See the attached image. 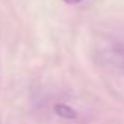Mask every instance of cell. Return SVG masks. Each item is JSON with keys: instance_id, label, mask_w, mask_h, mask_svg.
I'll return each instance as SVG.
<instances>
[{"instance_id": "6da1fadb", "label": "cell", "mask_w": 124, "mask_h": 124, "mask_svg": "<svg viewBox=\"0 0 124 124\" xmlns=\"http://www.w3.org/2000/svg\"><path fill=\"white\" fill-rule=\"evenodd\" d=\"M108 60L111 61V64L124 72V45H117L112 47L111 51L108 53Z\"/></svg>"}, {"instance_id": "7a4b0ae2", "label": "cell", "mask_w": 124, "mask_h": 124, "mask_svg": "<svg viewBox=\"0 0 124 124\" xmlns=\"http://www.w3.org/2000/svg\"><path fill=\"white\" fill-rule=\"evenodd\" d=\"M55 111H57L58 115H63V117H67V118L75 117V111H72L70 108H67V107H64V105H57V107H55Z\"/></svg>"}, {"instance_id": "3957f363", "label": "cell", "mask_w": 124, "mask_h": 124, "mask_svg": "<svg viewBox=\"0 0 124 124\" xmlns=\"http://www.w3.org/2000/svg\"><path fill=\"white\" fill-rule=\"evenodd\" d=\"M63 2H66V3H69V5H76V3L82 2V0H63Z\"/></svg>"}]
</instances>
